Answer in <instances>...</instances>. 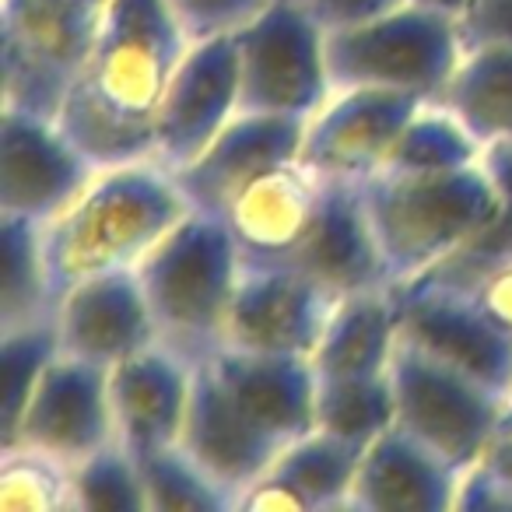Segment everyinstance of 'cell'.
Wrapping results in <instances>:
<instances>
[{
	"instance_id": "12",
	"label": "cell",
	"mask_w": 512,
	"mask_h": 512,
	"mask_svg": "<svg viewBox=\"0 0 512 512\" xmlns=\"http://www.w3.org/2000/svg\"><path fill=\"white\" fill-rule=\"evenodd\" d=\"M109 442H116L109 369L60 355L43 372L18 425L0 439V446L43 449L74 467Z\"/></svg>"
},
{
	"instance_id": "2",
	"label": "cell",
	"mask_w": 512,
	"mask_h": 512,
	"mask_svg": "<svg viewBox=\"0 0 512 512\" xmlns=\"http://www.w3.org/2000/svg\"><path fill=\"white\" fill-rule=\"evenodd\" d=\"M390 288L421 285L505 214V197L484 165L446 172L379 169L358 183Z\"/></svg>"
},
{
	"instance_id": "40",
	"label": "cell",
	"mask_w": 512,
	"mask_h": 512,
	"mask_svg": "<svg viewBox=\"0 0 512 512\" xmlns=\"http://www.w3.org/2000/svg\"><path fill=\"white\" fill-rule=\"evenodd\" d=\"M78 4H88V8H106L109 0H78Z\"/></svg>"
},
{
	"instance_id": "1",
	"label": "cell",
	"mask_w": 512,
	"mask_h": 512,
	"mask_svg": "<svg viewBox=\"0 0 512 512\" xmlns=\"http://www.w3.org/2000/svg\"><path fill=\"white\" fill-rule=\"evenodd\" d=\"M186 32L165 0H109L57 123L95 165L155 155V123Z\"/></svg>"
},
{
	"instance_id": "26",
	"label": "cell",
	"mask_w": 512,
	"mask_h": 512,
	"mask_svg": "<svg viewBox=\"0 0 512 512\" xmlns=\"http://www.w3.org/2000/svg\"><path fill=\"white\" fill-rule=\"evenodd\" d=\"M362 453L365 446H358V442L330 435L323 428H309L306 435L285 442V449L278 453L271 470H278L285 481H292L316 512L348 509V495L351 484H355Z\"/></svg>"
},
{
	"instance_id": "16",
	"label": "cell",
	"mask_w": 512,
	"mask_h": 512,
	"mask_svg": "<svg viewBox=\"0 0 512 512\" xmlns=\"http://www.w3.org/2000/svg\"><path fill=\"white\" fill-rule=\"evenodd\" d=\"M306 120L274 113H235L221 134L176 172L179 190L190 207L221 214L228 200L256 176L299 158Z\"/></svg>"
},
{
	"instance_id": "6",
	"label": "cell",
	"mask_w": 512,
	"mask_h": 512,
	"mask_svg": "<svg viewBox=\"0 0 512 512\" xmlns=\"http://www.w3.org/2000/svg\"><path fill=\"white\" fill-rule=\"evenodd\" d=\"M102 11L78 0H0V109L57 120Z\"/></svg>"
},
{
	"instance_id": "8",
	"label": "cell",
	"mask_w": 512,
	"mask_h": 512,
	"mask_svg": "<svg viewBox=\"0 0 512 512\" xmlns=\"http://www.w3.org/2000/svg\"><path fill=\"white\" fill-rule=\"evenodd\" d=\"M386 376L397 404V428L414 435L456 470H467L481 460L509 400L425 355L404 337L393 351Z\"/></svg>"
},
{
	"instance_id": "18",
	"label": "cell",
	"mask_w": 512,
	"mask_h": 512,
	"mask_svg": "<svg viewBox=\"0 0 512 512\" xmlns=\"http://www.w3.org/2000/svg\"><path fill=\"white\" fill-rule=\"evenodd\" d=\"M179 446L200 463L211 477H218L225 488L239 491L253 484L260 474L274 467L285 439L256 425L218 383L207 362H197L190 390V411L179 435Z\"/></svg>"
},
{
	"instance_id": "32",
	"label": "cell",
	"mask_w": 512,
	"mask_h": 512,
	"mask_svg": "<svg viewBox=\"0 0 512 512\" xmlns=\"http://www.w3.org/2000/svg\"><path fill=\"white\" fill-rule=\"evenodd\" d=\"M71 512H148L141 467L123 442H109L99 453L74 463Z\"/></svg>"
},
{
	"instance_id": "22",
	"label": "cell",
	"mask_w": 512,
	"mask_h": 512,
	"mask_svg": "<svg viewBox=\"0 0 512 512\" xmlns=\"http://www.w3.org/2000/svg\"><path fill=\"white\" fill-rule=\"evenodd\" d=\"M228 397L267 432L292 442L316 428V376L306 355H264V351L221 348L207 358Z\"/></svg>"
},
{
	"instance_id": "33",
	"label": "cell",
	"mask_w": 512,
	"mask_h": 512,
	"mask_svg": "<svg viewBox=\"0 0 512 512\" xmlns=\"http://www.w3.org/2000/svg\"><path fill=\"white\" fill-rule=\"evenodd\" d=\"M271 0H165L169 15L186 32L190 43L214 36H235L242 25L253 22Z\"/></svg>"
},
{
	"instance_id": "17",
	"label": "cell",
	"mask_w": 512,
	"mask_h": 512,
	"mask_svg": "<svg viewBox=\"0 0 512 512\" xmlns=\"http://www.w3.org/2000/svg\"><path fill=\"white\" fill-rule=\"evenodd\" d=\"M193 369L197 362L165 344H151L113 365L109 404H113L116 442H123L134 456L179 442L190 411Z\"/></svg>"
},
{
	"instance_id": "41",
	"label": "cell",
	"mask_w": 512,
	"mask_h": 512,
	"mask_svg": "<svg viewBox=\"0 0 512 512\" xmlns=\"http://www.w3.org/2000/svg\"><path fill=\"white\" fill-rule=\"evenodd\" d=\"M271 4H274V0H271ZM285 4H306V0H285Z\"/></svg>"
},
{
	"instance_id": "15",
	"label": "cell",
	"mask_w": 512,
	"mask_h": 512,
	"mask_svg": "<svg viewBox=\"0 0 512 512\" xmlns=\"http://www.w3.org/2000/svg\"><path fill=\"white\" fill-rule=\"evenodd\" d=\"M57 334L64 355L113 369L123 358L158 344L155 316L137 271H109L71 285L57 302Z\"/></svg>"
},
{
	"instance_id": "11",
	"label": "cell",
	"mask_w": 512,
	"mask_h": 512,
	"mask_svg": "<svg viewBox=\"0 0 512 512\" xmlns=\"http://www.w3.org/2000/svg\"><path fill=\"white\" fill-rule=\"evenodd\" d=\"M95 172L99 165L57 120L0 109V214L46 225Z\"/></svg>"
},
{
	"instance_id": "35",
	"label": "cell",
	"mask_w": 512,
	"mask_h": 512,
	"mask_svg": "<svg viewBox=\"0 0 512 512\" xmlns=\"http://www.w3.org/2000/svg\"><path fill=\"white\" fill-rule=\"evenodd\" d=\"M467 288L470 299L481 306L488 320H495L505 334H512V249L502 253L484 274H477Z\"/></svg>"
},
{
	"instance_id": "25",
	"label": "cell",
	"mask_w": 512,
	"mask_h": 512,
	"mask_svg": "<svg viewBox=\"0 0 512 512\" xmlns=\"http://www.w3.org/2000/svg\"><path fill=\"white\" fill-rule=\"evenodd\" d=\"M0 330L29 327L57 316V295L43 256V235L36 221L0 214Z\"/></svg>"
},
{
	"instance_id": "38",
	"label": "cell",
	"mask_w": 512,
	"mask_h": 512,
	"mask_svg": "<svg viewBox=\"0 0 512 512\" xmlns=\"http://www.w3.org/2000/svg\"><path fill=\"white\" fill-rule=\"evenodd\" d=\"M481 463L505 484V488H509V498H512V425L509 421H498V428H495V435H491L488 449H484Z\"/></svg>"
},
{
	"instance_id": "14",
	"label": "cell",
	"mask_w": 512,
	"mask_h": 512,
	"mask_svg": "<svg viewBox=\"0 0 512 512\" xmlns=\"http://www.w3.org/2000/svg\"><path fill=\"white\" fill-rule=\"evenodd\" d=\"M400 337L449 369L512 397V334L481 313L467 288H397Z\"/></svg>"
},
{
	"instance_id": "24",
	"label": "cell",
	"mask_w": 512,
	"mask_h": 512,
	"mask_svg": "<svg viewBox=\"0 0 512 512\" xmlns=\"http://www.w3.org/2000/svg\"><path fill=\"white\" fill-rule=\"evenodd\" d=\"M484 151L512 148V46H474L435 95Z\"/></svg>"
},
{
	"instance_id": "30",
	"label": "cell",
	"mask_w": 512,
	"mask_h": 512,
	"mask_svg": "<svg viewBox=\"0 0 512 512\" xmlns=\"http://www.w3.org/2000/svg\"><path fill=\"white\" fill-rule=\"evenodd\" d=\"M0 509L71 512L74 467L32 446H0Z\"/></svg>"
},
{
	"instance_id": "29",
	"label": "cell",
	"mask_w": 512,
	"mask_h": 512,
	"mask_svg": "<svg viewBox=\"0 0 512 512\" xmlns=\"http://www.w3.org/2000/svg\"><path fill=\"white\" fill-rule=\"evenodd\" d=\"M397 425V404H393L390 376H341L320 379L316 386V428L341 435L358 446Z\"/></svg>"
},
{
	"instance_id": "28",
	"label": "cell",
	"mask_w": 512,
	"mask_h": 512,
	"mask_svg": "<svg viewBox=\"0 0 512 512\" xmlns=\"http://www.w3.org/2000/svg\"><path fill=\"white\" fill-rule=\"evenodd\" d=\"M484 148L477 137L435 99H425L414 116L404 123L400 137L393 141L390 158L383 169H407V172H446L477 165Z\"/></svg>"
},
{
	"instance_id": "31",
	"label": "cell",
	"mask_w": 512,
	"mask_h": 512,
	"mask_svg": "<svg viewBox=\"0 0 512 512\" xmlns=\"http://www.w3.org/2000/svg\"><path fill=\"white\" fill-rule=\"evenodd\" d=\"M64 355L57 316L29 327L0 330V362H4V400H0V439L18 425L32 390L57 358Z\"/></svg>"
},
{
	"instance_id": "21",
	"label": "cell",
	"mask_w": 512,
	"mask_h": 512,
	"mask_svg": "<svg viewBox=\"0 0 512 512\" xmlns=\"http://www.w3.org/2000/svg\"><path fill=\"white\" fill-rule=\"evenodd\" d=\"M285 264L313 278L334 299L386 285L383 260H379L362 197H358V183H327L306 239Z\"/></svg>"
},
{
	"instance_id": "5",
	"label": "cell",
	"mask_w": 512,
	"mask_h": 512,
	"mask_svg": "<svg viewBox=\"0 0 512 512\" xmlns=\"http://www.w3.org/2000/svg\"><path fill=\"white\" fill-rule=\"evenodd\" d=\"M456 15L400 4L362 25L327 32V67L334 88H390L435 99L463 60Z\"/></svg>"
},
{
	"instance_id": "39",
	"label": "cell",
	"mask_w": 512,
	"mask_h": 512,
	"mask_svg": "<svg viewBox=\"0 0 512 512\" xmlns=\"http://www.w3.org/2000/svg\"><path fill=\"white\" fill-rule=\"evenodd\" d=\"M411 4H421V8H432V11H446V15H460L470 0H411Z\"/></svg>"
},
{
	"instance_id": "37",
	"label": "cell",
	"mask_w": 512,
	"mask_h": 512,
	"mask_svg": "<svg viewBox=\"0 0 512 512\" xmlns=\"http://www.w3.org/2000/svg\"><path fill=\"white\" fill-rule=\"evenodd\" d=\"M400 4H411V0H306V11L330 32L362 25L369 18L386 15V11H397Z\"/></svg>"
},
{
	"instance_id": "23",
	"label": "cell",
	"mask_w": 512,
	"mask_h": 512,
	"mask_svg": "<svg viewBox=\"0 0 512 512\" xmlns=\"http://www.w3.org/2000/svg\"><path fill=\"white\" fill-rule=\"evenodd\" d=\"M400 344L397 288H369L337 299L320 344L309 355L320 379L383 376Z\"/></svg>"
},
{
	"instance_id": "9",
	"label": "cell",
	"mask_w": 512,
	"mask_h": 512,
	"mask_svg": "<svg viewBox=\"0 0 512 512\" xmlns=\"http://www.w3.org/2000/svg\"><path fill=\"white\" fill-rule=\"evenodd\" d=\"M421 102L390 88H334L306 120L299 158L327 183H362L386 165L393 141Z\"/></svg>"
},
{
	"instance_id": "34",
	"label": "cell",
	"mask_w": 512,
	"mask_h": 512,
	"mask_svg": "<svg viewBox=\"0 0 512 512\" xmlns=\"http://www.w3.org/2000/svg\"><path fill=\"white\" fill-rule=\"evenodd\" d=\"M463 50L474 46H512V0H470L456 15Z\"/></svg>"
},
{
	"instance_id": "27",
	"label": "cell",
	"mask_w": 512,
	"mask_h": 512,
	"mask_svg": "<svg viewBox=\"0 0 512 512\" xmlns=\"http://www.w3.org/2000/svg\"><path fill=\"white\" fill-rule=\"evenodd\" d=\"M148 512H235V491L211 477L179 442L137 456Z\"/></svg>"
},
{
	"instance_id": "10",
	"label": "cell",
	"mask_w": 512,
	"mask_h": 512,
	"mask_svg": "<svg viewBox=\"0 0 512 512\" xmlns=\"http://www.w3.org/2000/svg\"><path fill=\"white\" fill-rule=\"evenodd\" d=\"M337 299L288 264L242 260L228 309L225 348L264 355H313Z\"/></svg>"
},
{
	"instance_id": "19",
	"label": "cell",
	"mask_w": 512,
	"mask_h": 512,
	"mask_svg": "<svg viewBox=\"0 0 512 512\" xmlns=\"http://www.w3.org/2000/svg\"><path fill=\"white\" fill-rule=\"evenodd\" d=\"M327 179H320L302 158L278 165L242 186L221 211L242 260L285 264L299 249L320 211Z\"/></svg>"
},
{
	"instance_id": "20",
	"label": "cell",
	"mask_w": 512,
	"mask_h": 512,
	"mask_svg": "<svg viewBox=\"0 0 512 512\" xmlns=\"http://www.w3.org/2000/svg\"><path fill=\"white\" fill-rule=\"evenodd\" d=\"M463 470L421 446L404 428H386L358 463L348 509L362 512H453Z\"/></svg>"
},
{
	"instance_id": "4",
	"label": "cell",
	"mask_w": 512,
	"mask_h": 512,
	"mask_svg": "<svg viewBox=\"0 0 512 512\" xmlns=\"http://www.w3.org/2000/svg\"><path fill=\"white\" fill-rule=\"evenodd\" d=\"M134 271L155 316L158 344L190 362H207L225 348L242 253L221 214L193 207Z\"/></svg>"
},
{
	"instance_id": "3",
	"label": "cell",
	"mask_w": 512,
	"mask_h": 512,
	"mask_svg": "<svg viewBox=\"0 0 512 512\" xmlns=\"http://www.w3.org/2000/svg\"><path fill=\"white\" fill-rule=\"evenodd\" d=\"M190 211L176 172L155 158L102 165L64 211L39 225L57 302L85 278L134 271L155 242Z\"/></svg>"
},
{
	"instance_id": "36",
	"label": "cell",
	"mask_w": 512,
	"mask_h": 512,
	"mask_svg": "<svg viewBox=\"0 0 512 512\" xmlns=\"http://www.w3.org/2000/svg\"><path fill=\"white\" fill-rule=\"evenodd\" d=\"M235 512H316V509L292 481H285L278 470H267V474H260L253 484H246L239 491Z\"/></svg>"
},
{
	"instance_id": "13",
	"label": "cell",
	"mask_w": 512,
	"mask_h": 512,
	"mask_svg": "<svg viewBox=\"0 0 512 512\" xmlns=\"http://www.w3.org/2000/svg\"><path fill=\"white\" fill-rule=\"evenodd\" d=\"M239 113V50L235 36L190 43L172 71L155 123V162L169 172L190 165Z\"/></svg>"
},
{
	"instance_id": "7",
	"label": "cell",
	"mask_w": 512,
	"mask_h": 512,
	"mask_svg": "<svg viewBox=\"0 0 512 512\" xmlns=\"http://www.w3.org/2000/svg\"><path fill=\"white\" fill-rule=\"evenodd\" d=\"M239 113L309 120L334 92L327 67V29L306 4L274 0L235 32Z\"/></svg>"
}]
</instances>
